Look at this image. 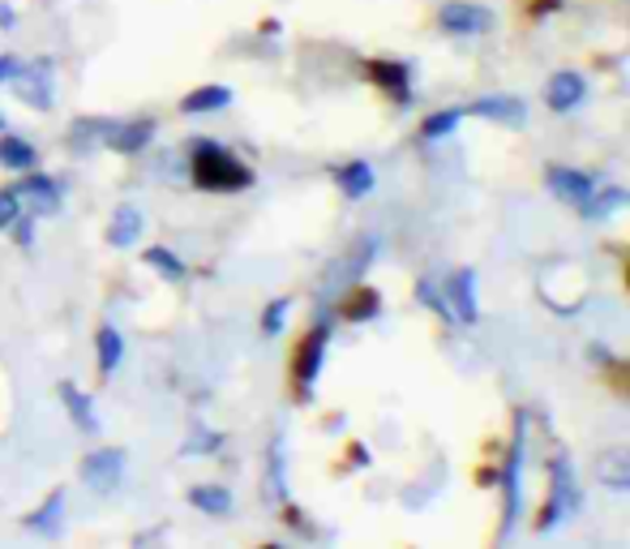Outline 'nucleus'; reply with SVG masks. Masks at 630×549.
Returning <instances> with one entry per match:
<instances>
[{
	"label": "nucleus",
	"instance_id": "obj_19",
	"mask_svg": "<svg viewBox=\"0 0 630 549\" xmlns=\"http://www.w3.org/2000/svg\"><path fill=\"white\" fill-rule=\"evenodd\" d=\"M373 181H378V176H373V168H369L365 159H352V163L335 168V185H339L344 194L352 197V202H356V197L369 194V190H373Z\"/></svg>",
	"mask_w": 630,
	"mask_h": 549
},
{
	"label": "nucleus",
	"instance_id": "obj_16",
	"mask_svg": "<svg viewBox=\"0 0 630 549\" xmlns=\"http://www.w3.org/2000/svg\"><path fill=\"white\" fill-rule=\"evenodd\" d=\"M369 78L378 82L394 104H408L412 86H408V65H394V61H369Z\"/></svg>",
	"mask_w": 630,
	"mask_h": 549
},
{
	"label": "nucleus",
	"instance_id": "obj_22",
	"mask_svg": "<svg viewBox=\"0 0 630 549\" xmlns=\"http://www.w3.org/2000/svg\"><path fill=\"white\" fill-rule=\"evenodd\" d=\"M189 507L202 510V515H228L232 510V489H224V485H194L189 489Z\"/></svg>",
	"mask_w": 630,
	"mask_h": 549
},
{
	"label": "nucleus",
	"instance_id": "obj_8",
	"mask_svg": "<svg viewBox=\"0 0 630 549\" xmlns=\"http://www.w3.org/2000/svg\"><path fill=\"white\" fill-rule=\"evenodd\" d=\"M13 82H18L22 104H31V108H52V61L22 65V74H18Z\"/></svg>",
	"mask_w": 630,
	"mask_h": 549
},
{
	"label": "nucleus",
	"instance_id": "obj_9",
	"mask_svg": "<svg viewBox=\"0 0 630 549\" xmlns=\"http://www.w3.org/2000/svg\"><path fill=\"white\" fill-rule=\"evenodd\" d=\"M553 494H550V503H545V510H541V524L536 528H553L557 519H562V510L571 507V464H566V455H553Z\"/></svg>",
	"mask_w": 630,
	"mask_h": 549
},
{
	"label": "nucleus",
	"instance_id": "obj_20",
	"mask_svg": "<svg viewBox=\"0 0 630 549\" xmlns=\"http://www.w3.org/2000/svg\"><path fill=\"white\" fill-rule=\"evenodd\" d=\"M61 515H65V489H52L47 503L26 515V528H35L43 537H56L61 532Z\"/></svg>",
	"mask_w": 630,
	"mask_h": 549
},
{
	"label": "nucleus",
	"instance_id": "obj_21",
	"mask_svg": "<svg viewBox=\"0 0 630 549\" xmlns=\"http://www.w3.org/2000/svg\"><path fill=\"white\" fill-rule=\"evenodd\" d=\"M450 301H455V317L459 322H476V274L472 271H455L450 274Z\"/></svg>",
	"mask_w": 630,
	"mask_h": 549
},
{
	"label": "nucleus",
	"instance_id": "obj_12",
	"mask_svg": "<svg viewBox=\"0 0 630 549\" xmlns=\"http://www.w3.org/2000/svg\"><path fill=\"white\" fill-rule=\"evenodd\" d=\"M13 194L22 197V202H31V211H43V215H52L61 206V185L52 176H43V172H26V181Z\"/></svg>",
	"mask_w": 630,
	"mask_h": 549
},
{
	"label": "nucleus",
	"instance_id": "obj_17",
	"mask_svg": "<svg viewBox=\"0 0 630 549\" xmlns=\"http://www.w3.org/2000/svg\"><path fill=\"white\" fill-rule=\"evenodd\" d=\"M232 104V90L228 86H197L181 99V112L185 117H202V112H224Z\"/></svg>",
	"mask_w": 630,
	"mask_h": 549
},
{
	"label": "nucleus",
	"instance_id": "obj_3",
	"mask_svg": "<svg viewBox=\"0 0 630 549\" xmlns=\"http://www.w3.org/2000/svg\"><path fill=\"white\" fill-rule=\"evenodd\" d=\"M124 464H129V455H124L120 446H99V451H90V455L82 460L78 472L90 489L108 494V489H117L120 481H124Z\"/></svg>",
	"mask_w": 630,
	"mask_h": 549
},
{
	"label": "nucleus",
	"instance_id": "obj_10",
	"mask_svg": "<svg viewBox=\"0 0 630 549\" xmlns=\"http://www.w3.org/2000/svg\"><path fill=\"white\" fill-rule=\"evenodd\" d=\"M142 228H146V215L133 202H120L112 211V224H108V245L112 249H129L133 240H142Z\"/></svg>",
	"mask_w": 630,
	"mask_h": 549
},
{
	"label": "nucleus",
	"instance_id": "obj_18",
	"mask_svg": "<svg viewBox=\"0 0 630 549\" xmlns=\"http://www.w3.org/2000/svg\"><path fill=\"white\" fill-rule=\"evenodd\" d=\"M0 163H4L9 172H31V168L40 163V151H35L26 138H13V133L0 129Z\"/></svg>",
	"mask_w": 630,
	"mask_h": 549
},
{
	"label": "nucleus",
	"instance_id": "obj_23",
	"mask_svg": "<svg viewBox=\"0 0 630 549\" xmlns=\"http://www.w3.org/2000/svg\"><path fill=\"white\" fill-rule=\"evenodd\" d=\"M95 344H99V374H104V378H108V374H117L120 356H124V340H120V331L117 326H104Z\"/></svg>",
	"mask_w": 630,
	"mask_h": 549
},
{
	"label": "nucleus",
	"instance_id": "obj_1",
	"mask_svg": "<svg viewBox=\"0 0 630 549\" xmlns=\"http://www.w3.org/2000/svg\"><path fill=\"white\" fill-rule=\"evenodd\" d=\"M189 172H194L197 190H210V194H237L253 185V168L240 163L232 151H224L219 142H197Z\"/></svg>",
	"mask_w": 630,
	"mask_h": 549
},
{
	"label": "nucleus",
	"instance_id": "obj_32",
	"mask_svg": "<svg viewBox=\"0 0 630 549\" xmlns=\"http://www.w3.org/2000/svg\"><path fill=\"white\" fill-rule=\"evenodd\" d=\"M0 129H4V117H0Z\"/></svg>",
	"mask_w": 630,
	"mask_h": 549
},
{
	"label": "nucleus",
	"instance_id": "obj_13",
	"mask_svg": "<svg viewBox=\"0 0 630 549\" xmlns=\"http://www.w3.org/2000/svg\"><path fill=\"white\" fill-rule=\"evenodd\" d=\"M519 464H523V417H519V430L507 451V472H502V489H507V528L502 532H511L514 515H519Z\"/></svg>",
	"mask_w": 630,
	"mask_h": 549
},
{
	"label": "nucleus",
	"instance_id": "obj_2",
	"mask_svg": "<svg viewBox=\"0 0 630 549\" xmlns=\"http://www.w3.org/2000/svg\"><path fill=\"white\" fill-rule=\"evenodd\" d=\"M99 142L117 155H138L155 138V120H95Z\"/></svg>",
	"mask_w": 630,
	"mask_h": 549
},
{
	"label": "nucleus",
	"instance_id": "obj_11",
	"mask_svg": "<svg viewBox=\"0 0 630 549\" xmlns=\"http://www.w3.org/2000/svg\"><path fill=\"white\" fill-rule=\"evenodd\" d=\"M464 112L485 117V120H498V125H523V120H528V104H519L514 95H489V99L468 104Z\"/></svg>",
	"mask_w": 630,
	"mask_h": 549
},
{
	"label": "nucleus",
	"instance_id": "obj_15",
	"mask_svg": "<svg viewBox=\"0 0 630 549\" xmlns=\"http://www.w3.org/2000/svg\"><path fill=\"white\" fill-rule=\"evenodd\" d=\"M61 403H65V412L74 417V426L82 433H99V417H95V403H90V395L74 387V383H61Z\"/></svg>",
	"mask_w": 630,
	"mask_h": 549
},
{
	"label": "nucleus",
	"instance_id": "obj_30",
	"mask_svg": "<svg viewBox=\"0 0 630 549\" xmlns=\"http://www.w3.org/2000/svg\"><path fill=\"white\" fill-rule=\"evenodd\" d=\"M18 74H22V61H18V56H0V86L13 82Z\"/></svg>",
	"mask_w": 630,
	"mask_h": 549
},
{
	"label": "nucleus",
	"instance_id": "obj_31",
	"mask_svg": "<svg viewBox=\"0 0 630 549\" xmlns=\"http://www.w3.org/2000/svg\"><path fill=\"white\" fill-rule=\"evenodd\" d=\"M13 22H18V13L9 4H0V26H13Z\"/></svg>",
	"mask_w": 630,
	"mask_h": 549
},
{
	"label": "nucleus",
	"instance_id": "obj_4",
	"mask_svg": "<svg viewBox=\"0 0 630 549\" xmlns=\"http://www.w3.org/2000/svg\"><path fill=\"white\" fill-rule=\"evenodd\" d=\"M437 26L446 35H485L493 26V13L480 9V4H468V0H450V4H442Z\"/></svg>",
	"mask_w": 630,
	"mask_h": 549
},
{
	"label": "nucleus",
	"instance_id": "obj_24",
	"mask_svg": "<svg viewBox=\"0 0 630 549\" xmlns=\"http://www.w3.org/2000/svg\"><path fill=\"white\" fill-rule=\"evenodd\" d=\"M378 305H382V297H378L373 288H356L352 297L344 301V317H348V322H365V317H378Z\"/></svg>",
	"mask_w": 630,
	"mask_h": 549
},
{
	"label": "nucleus",
	"instance_id": "obj_6",
	"mask_svg": "<svg viewBox=\"0 0 630 549\" xmlns=\"http://www.w3.org/2000/svg\"><path fill=\"white\" fill-rule=\"evenodd\" d=\"M545 181H550V190L562 202H571V206H579V211H591V202H596V185H591L588 172H575V168H550L545 172Z\"/></svg>",
	"mask_w": 630,
	"mask_h": 549
},
{
	"label": "nucleus",
	"instance_id": "obj_27",
	"mask_svg": "<svg viewBox=\"0 0 630 549\" xmlns=\"http://www.w3.org/2000/svg\"><path fill=\"white\" fill-rule=\"evenodd\" d=\"M219 442H224V433L197 426V430L189 433V442H185V455H210V451H219Z\"/></svg>",
	"mask_w": 630,
	"mask_h": 549
},
{
	"label": "nucleus",
	"instance_id": "obj_25",
	"mask_svg": "<svg viewBox=\"0 0 630 549\" xmlns=\"http://www.w3.org/2000/svg\"><path fill=\"white\" fill-rule=\"evenodd\" d=\"M468 117V112H464V108H450V112H434V117L425 120V125H421V138H425V142H437V138H450V133H455V129H459V120Z\"/></svg>",
	"mask_w": 630,
	"mask_h": 549
},
{
	"label": "nucleus",
	"instance_id": "obj_29",
	"mask_svg": "<svg viewBox=\"0 0 630 549\" xmlns=\"http://www.w3.org/2000/svg\"><path fill=\"white\" fill-rule=\"evenodd\" d=\"M283 317H287V301H271L267 314H262V335H279V331H283Z\"/></svg>",
	"mask_w": 630,
	"mask_h": 549
},
{
	"label": "nucleus",
	"instance_id": "obj_28",
	"mask_svg": "<svg viewBox=\"0 0 630 549\" xmlns=\"http://www.w3.org/2000/svg\"><path fill=\"white\" fill-rule=\"evenodd\" d=\"M18 215H22V197L13 194V190H0V233H4Z\"/></svg>",
	"mask_w": 630,
	"mask_h": 549
},
{
	"label": "nucleus",
	"instance_id": "obj_26",
	"mask_svg": "<svg viewBox=\"0 0 630 549\" xmlns=\"http://www.w3.org/2000/svg\"><path fill=\"white\" fill-rule=\"evenodd\" d=\"M142 258H146V267H155V271H163V279H185V274H189V267H185V262H181V258H176L172 249H163V245H155V249H146Z\"/></svg>",
	"mask_w": 630,
	"mask_h": 549
},
{
	"label": "nucleus",
	"instance_id": "obj_14",
	"mask_svg": "<svg viewBox=\"0 0 630 549\" xmlns=\"http://www.w3.org/2000/svg\"><path fill=\"white\" fill-rule=\"evenodd\" d=\"M596 481L609 489H630V451L627 446H609L605 455H596Z\"/></svg>",
	"mask_w": 630,
	"mask_h": 549
},
{
	"label": "nucleus",
	"instance_id": "obj_7",
	"mask_svg": "<svg viewBox=\"0 0 630 549\" xmlns=\"http://www.w3.org/2000/svg\"><path fill=\"white\" fill-rule=\"evenodd\" d=\"M584 99H588V78H584V74L562 69V74H553V78H550L545 104H550L553 112H571V108H579Z\"/></svg>",
	"mask_w": 630,
	"mask_h": 549
},
{
	"label": "nucleus",
	"instance_id": "obj_5",
	"mask_svg": "<svg viewBox=\"0 0 630 549\" xmlns=\"http://www.w3.org/2000/svg\"><path fill=\"white\" fill-rule=\"evenodd\" d=\"M326 340H330V331H326V326H314V331L301 340V353H296V360H292V378H296L301 395L314 391L317 374H322V356H326Z\"/></svg>",
	"mask_w": 630,
	"mask_h": 549
}]
</instances>
